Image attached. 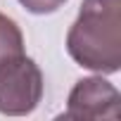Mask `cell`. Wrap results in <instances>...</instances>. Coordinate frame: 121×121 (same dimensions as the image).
Here are the masks:
<instances>
[{
	"instance_id": "3957f363",
	"label": "cell",
	"mask_w": 121,
	"mask_h": 121,
	"mask_svg": "<svg viewBox=\"0 0 121 121\" xmlns=\"http://www.w3.org/2000/svg\"><path fill=\"white\" fill-rule=\"evenodd\" d=\"M67 119H119L121 95L102 76H88L76 81L67 100Z\"/></svg>"
},
{
	"instance_id": "7a4b0ae2",
	"label": "cell",
	"mask_w": 121,
	"mask_h": 121,
	"mask_svg": "<svg viewBox=\"0 0 121 121\" xmlns=\"http://www.w3.org/2000/svg\"><path fill=\"white\" fill-rule=\"evenodd\" d=\"M43 100V71L26 55L0 64V114L26 116Z\"/></svg>"
},
{
	"instance_id": "5b68a950",
	"label": "cell",
	"mask_w": 121,
	"mask_h": 121,
	"mask_svg": "<svg viewBox=\"0 0 121 121\" xmlns=\"http://www.w3.org/2000/svg\"><path fill=\"white\" fill-rule=\"evenodd\" d=\"M67 0H19V5L31 14H52L62 7Z\"/></svg>"
},
{
	"instance_id": "6da1fadb",
	"label": "cell",
	"mask_w": 121,
	"mask_h": 121,
	"mask_svg": "<svg viewBox=\"0 0 121 121\" xmlns=\"http://www.w3.org/2000/svg\"><path fill=\"white\" fill-rule=\"evenodd\" d=\"M67 52L83 69L116 74L121 69V0H83L67 33Z\"/></svg>"
},
{
	"instance_id": "277c9868",
	"label": "cell",
	"mask_w": 121,
	"mask_h": 121,
	"mask_svg": "<svg viewBox=\"0 0 121 121\" xmlns=\"http://www.w3.org/2000/svg\"><path fill=\"white\" fill-rule=\"evenodd\" d=\"M24 55V36L14 19L0 12V64L7 59Z\"/></svg>"
}]
</instances>
